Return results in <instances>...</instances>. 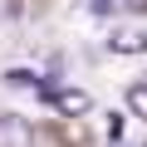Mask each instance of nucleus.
Wrapping results in <instances>:
<instances>
[{"instance_id": "obj_2", "label": "nucleus", "mask_w": 147, "mask_h": 147, "mask_svg": "<svg viewBox=\"0 0 147 147\" xmlns=\"http://www.w3.org/2000/svg\"><path fill=\"white\" fill-rule=\"evenodd\" d=\"M30 142H34V132L20 113H0V147H30Z\"/></svg>"}, {"instance_id": "obj_5", "label": "nucleus", "mask_w": 147, "mask_h": 147, "mask_svg": "<svg viewBox=\"0 0 147 147\" xmlns=\"http://www.w3.org/2000/svg\"><path fill=\"white\" fill-rule=\"evenodd\" d=\"M84 10H88V15H98V20H113V15L123 10V0H84Z\"/></svg>"}, {"instance_id": "obj_3", "label": "nucleus", "mask_w": 147, "mask_h": 147, "mask_svg": "<svg viewBox=\"0 0 147 147\" xmlns=\"http://www.w3.org/2000/svg\"><path fill=\"white\" fill-rule=\"evenodd\" d=\"M108 49H113V54H147V30L123 25V30H113V34H108Z\"/></svg>"}, {"instance_id": "obj_6", "label": "nucleus", "mask_w": 147, "mask_h": 147, "mask_svg": "<svg viewBox=\"0 0 147 147\" xmlns=\"http://www.w3.org/2000/svg\"><path fill=\"white\" fill-rule=\"evenodd\" d=\"M127 108H132L137 118H147V84H132V88H127Z\"/></svg>"}, {"instance_id": "obj_7", "label": "nucleus", "mask_w": 147, "mask_h": 147, "mask_svg": "<svg viewBox=\"0 0 147 147\" xmlns=\"http://www.w3.org/2000/svg\"><path fill=\"white\" fill-rule=\"evenodd\" d=\"M123 5H127V10H147V0H123Z\"/></svg>"}, {"instance_id": "obj_4", "label": "nucleus", "mask_w": 147, "mask_h": 147, "mask_svg": "<svg viewBox=\"0 0 147 147\" xmlns=\"http://www.w3.org/2000/svg\"><path fill=\"white\" fill-rule=\"evenodd\" d=\"M5 84H10V88H39V93L49 88V79H39L34 69H10V74H5Z\"/></svg>"}, {"instance_id": "obj_1", "label": "nucleus", "mask_w": 147, "mask_h": 147, "mask_svg": "<svg viewBox=\"0 0 147 147\" xmlns=\"http://www.w3.org/2000/svg\"><path fill=\"white\" fill-rule=\"evenodd\" d=\"M44 103H54V108H59V113H69V118H79V113H88V108H93V98H88L84 88H54V84L44 88Z\"/></svg>"}]
</instances>
